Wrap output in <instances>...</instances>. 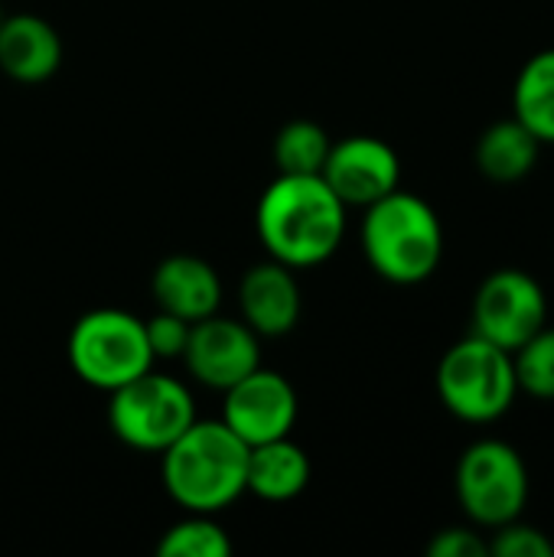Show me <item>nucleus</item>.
<instances>
[{
  "mask_svg": "<svg viewBox=\"0 0 554 557\" xmlns=\"http://www.w3.org/2000/svg\"><path fill=\"white\" fill-rule=\"evenodd\" d=\"M434 385L441 405L464 424H496L519 398L513 352L473 333L441 356Z\"/></svg>",
  "mask_w": 554,
  "mask_h": 557,
  "instance_id": "4",
  "label": "nucleus"
},
{
  "mask_svg": "<svg viewBox=\"0 0 554 557\" xmlns=\"http://www.w3.org/2000/svg\"><path fill=\"white\" fill-rule=\"evenodd\" d=\"M189 326L193 323H186L183 317H173L167 310H157L150 320H144L153 359H180L186 349V339H189Z\"/></svg>",
  "mask_w": 554,
  "mask_h": 557,
  "instance_id": "22",
  "label": "nucleus"
},
{
  "mask_svg": "<svg viewBox=\"0 0 554 557\" xmlns=\"http://www.w3.org/2000/svg\"><path fill=\"white\" fill-rule=\"evenodd\" d=\"M359 242L369 268L398 287L424 284L438 274L444 258V225L438 209L402 186L366 206Z\"/></svg>",
  "mask_w": 554,
  "mask_h": 557,
  "instance_id": "3",
  "label": "nucleus"
},
{
  "mask_svg": "<svg viewBox=\"0 0 554 557\" xmlns=\"http://www.w3.org/2000/svg\"><path fill=\"white\" fill-rule=\"evenodd\" d=\"M160 557H229L232 539L209 512H186L157 542Z\"/></svg>",
  "mask_w": 554,
  "mask_h": 557,
  "instance_id": "19",
  "label": "nucleus"
},
{
  "mask_svg": "<svg viewBox=\"0 0 554 557\" xmlns=\"http://www.w3.org/2000/svg\"><path fill=\"white\" fill-rule=\"evenodd\" d=\"M539 157H542V140L519 117H503L490 124L473 147L477 170L493 183L526 180L539 166Z\"/></svg>",
  "mask_w": 554,
  "mask_h": 557,
  "instance_id": "16",
  "label": "nucleus"
},
{
  "mask_svg": "<svg viewBox=\"0 0 554 557\" xmlns=\"http://www.w3.org/2000/svg\"><path fill=\"white\" fill-rule=\"evenodd\" d=\"M248 444L235 437L222 418L193 421L163 454L160 476L167 496L183 512L219 516L235 499L245 496Z\"/></svg>",
  "mask_w": 554,
  "mask_h": 557,
  "instance_id": "2",
  "label": "nucleus"
},
{
  "mask_svg": "<svg viewBox=\"0 0 554 557\" xmlns=\"http://www.w3.org/2000/svg\"><path fill=\"white\" fill-rule=\"evenodd\" d=\"M490 555L493 557H554V542L535 525H526L522 519L506 522L493 529L490 535Z\"/></svg>",
  "mask_w": 554,
  "mask_h": 557,
  "instance_id": "21",
  "label": "nucleus"
},
{
  "mask_svg": "<svg viewBox=\"0 0 554 557\" xmlns=\"http://www.w3.org/2000/svg\"><path fill=\"white\" fill-rule=\"evenodd\" d=\"M549 323V294L542 281L522 268H500L487 274L473 294L470 333L516 352Z\"/></svg>",
  "mask_w": 554,
  "mask_h": 557,
  "instance_id": "8",
  "label": "nucleus"
},
{
  "mask_svg": "<svg viewBox=\"0 0 554 557\" xmlns=\"http://www.w3.org/2000/svg\"><path fill=\"white\" fill-rule=\"evenodd\" d=\"M431 557H487L490 555V539L477 525H454L438 532L428 542Z\"/></svg>",
  "mask_w": 554,
  "mask_h": 557,
  "instance_id": "23",
  "label": "nucleus"
},
{
  "mask_svg": "<svg viewBox=\"0 0 554 557\" xmlns=\"http://www.w3.org/2000/svg\"><path fill=\"white\" fill-rule=\"evenodd\" d=\"M300 284L294 277V268L268 258L261 264H251L238 284V310L242 320L261 336V339H281L287 336L300 320Z\"/></svg>",
  "mask_w": 554,
  "mask_h": 557,
  "instance_id": "12",
  "label": "nucleus"
},
{
  "mask_svg": "<svg viewBox=\"0 0 554 557\" xmlns=\"http://www.w3.org/2000/svg\"><path fill=\"white\" fill-rule=\"evenodd\" d=\"M157 310L183 317L186 323L206 320L222 307V277L199 255H170L150 274Z\"/></svg>",
  "mask_w": 554,
  "mask_h": 557,
  "instance_id": "13",
  "label": "nucleus"
},
{
  "mask_svg": "<svg viewBox=\"0 0 554 557\" xmlns=\"http://www.w3.org/2000/svg\"><path fill=\"white\" fill-rule=\"evenodd\" d=\"M454 493L470 525L493 532L522 519L529 506V467L513 444L480 437L457 460Z\"/></svg>",
  "mask_w": 554,
  "mask_h": 557,
  "instance_id": "6",
  "label": "nucleus"
},
{
  "mask_svg": "<svg viewBox=\"0 0 554 557\" xmlns=\"http://www.w3.org/2000/svg\"><path fill=\"white\" fill-rule=\"evenodd\" d=\"M255 228L274 261L317 268L346 238V202L320 173H278L258 199Z\"/></svg>",
  "mask_w": 554,
  "mask_h": 557,
  "instance_id": "1",
  "label": "nucleus"
},
{
  "mask_svg": "<svg viewBox=\"0 0 554 557\" xmlns=\"http://www.w3.org/2000/svg\"><path fill=\"white\" fill-rule=\"evenodd\" d=\"M62 65L59 29L36 13H7L0 20V72L20 85H42Z\"/></svg>",
  "mask_w": 554,
  "mask_h": 557,
  "instance_id": "14",
  "label": "nucleus"
},
{
  "mask_svg": "<svg viewBox=\"0 0 554 557\" xmlns=\"http://www.w3.org/2000/svg\"><path fill=\"white\" fill-rule=\"evenodd\" d=\"M310 483V457L291 437H278L258 447H248L245 493L264 503H291Z\"/></svg>",
  "mask_w": 554,
  "mask_h": 557,
  "instance_id": "15",
  "label": "nucleus"
},
{
  "mask_svg": "<svg viewBox=\"0 0 554 557\" xmlns=\"http://www.w3.org/2000/svg\"><path fill=\"white\" fill-rule=\"evenodd\" d=\"M3 16H7V13H3V10H0V20H3Z\"/></svg>",
  "mask_w": 554,
  "mask_h": 557,
  "instance_id": "24",
  "label": "nucleus"
},
{
  "mask_svg": "<svg viewBox=\"0 0 554 557\" xmlns=\"http://www.w3.org/2000/svg\"><path fill=\"white\" fill-rule=\"evenodd\" d=\"M222 395H225L222 424L235 437H242L248 447L291 437L297 414H300L297 388L281 372L264 369V366L248 372L242 382H235Z\"/></svg>",
  "mask_w": 554,
  "mask_h": 557,
  "instance_id": "9",
  "label": "nucleus"
},
{
  "mask_svg": "<svg viewBox=\"0 0 554 557\" xmlns=\"http://www.w3.org/2000/svg\"><path fill=\"white\" fill-rule=\"evenodd\" d=\"M65 356L78 382L98 392H114L150 372L157 362L147 343L144 320L118 307L82 313L69 333Z\"/></svg>",
  "mask_w": 554,
  "mask_h": 557,
  "instance_id": "5",
  "label": "nucleus"
},
{
  "mask_svg": "<svg viewBox=\"0 0 554 557\" xmlns=\"http://www.w3.org/2000/svg\"><path fill=\"white\" fill-rule=\"evenodd\" d=\"M519 395L535 401H554V326H542L532 339H526L513 352Z\"/></svg>",
  "mask_w": 554,
  "mask_h": 557,
  "instance_id": "20",
  "label": "nucleus"
},
{
  "mask_svg": "<svg viewBox=\"0 0 554 557\" xmlns=\"http://www.w3.org/2000/svg\"><path fill=\"white\" fill-rule=\"evenodd\" d=\"M330 147L333 140L317 121H287L274 137V166L278 173H320Z\"/></svg>",
  "mask_w": 554,
  "mask_h": 557,
  "instance_id": "18",
  "label": "nucleus"
},
{
  "mask_svg": "<svg viewBox=\"0 0 554 557\" xmlns=\"http://www.w3.org/2000/svg\"><path fill=\"white\" fill-rule=\"evenodd\" d=\"M513 117L554 147V46L529 55L513 82Z\"/></svg>",
  "mask_w": 554,
  "mask_h": 557,
  "instance_id": "17",
  "label": "nucleus"
},
{
  "mask_svg": "<svg viewBox=\"0 0 554 557\" xmlns=\"http://www.w3.org/2000/svg\"><path fill=\"white\" fill-rule=\"evenodd\" d=\"M196 418L186 382L153 369L108 392V428L124 447L140 454H163Z\"/></svg>",
  "mask_w": 554,
  "mask_h": 557,
  "instance_id": "7",
  "label": "nucleus"
},
{
  "mask_svg": "<svg viewBox=\"0 0 554 557\" xmlns=\"http://www.w3.org/2000/svg\"><path fill=\"white\" fill-rule=\"evenodd\" d=\"M320 176L346 202V209H366L402 186V160L389 140L353 134L330 147Z\"/></svg>",
  "mask_w": 554,
  "mask_h": 557,
  "instance_id": "11",
  "label": "nucleus"
},
{
  "mask_svg": "<svg viewBox=\"0 0 554 557\" xmlns=\"http://www.w3.org/2000/svg\"><path fill=\"white\" fill-rule=\"evenodd\" d=\"M180 359L193 382L225 392L261 366V336L245 320L212 313L189 326Z\"/></svg>",
  "mask_w": 554,
  "mask_h": 557,
  "instance_id": "10",
  "label": "nucleus"
}]
</instances>
